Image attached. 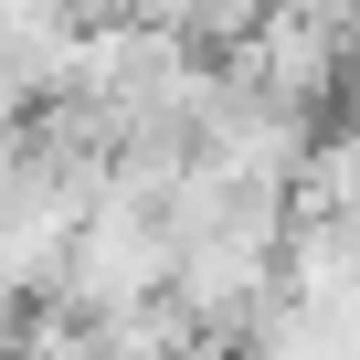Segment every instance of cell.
Listing matches in <instances>:
<instances>
[{"label":"cell","instance_id":"6da1fadb","mask_svg":"<svg viewBox=\"0 0 360 360\" xmlns=\"http://www.w3.org/2000/svg\"><path fill=\"white\" fill-rule=\"evenodd\" d=\"M53 297H64V307H85V318L159 307V297H169V233H159V212L96 180V202L75 212V244H64Z\"/></svg>","mask_w":360,"mask_h":360}]
</instances>
